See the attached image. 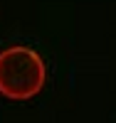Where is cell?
Returning a JSON list of instances; mask_svg holds the SVG:
<instances>
[{"label": "cell", "instance_id": "obj_1", "mask_svg": "<svg viewBox=\"0 0 116 123\" xmlns=\"http://www.w3.org/2000/svg\"><path fill=\"white\" fill-rule=\"evenodd\" d=\"M47 79L42 57L30 47L13 44L0 52V94L10 101L35 98Z\"/></svg>", "mask_w": 116, "mask_h": 123}]
</instances>
